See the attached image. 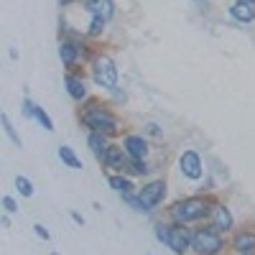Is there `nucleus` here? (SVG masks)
I'll return each instance as SVG.
<instances>
[{"instance_id": "obj_1", "label": "nucleus", "mask_w": 255, "mask_h": 255, "mask_svg": "<svg viewBox=\"0 0 255 255\" xmlns=\"http://www.w3.org/2000/svg\"><path fill=\"white\" fill-rule=\"evenodd\" d=\"M209 209H212V204L204 197H184L171 204L168 217H171V222H179V225H191V222L204 220L209 215Z\"/></svg>"}, {"instance_id": "obj_2", "label": "nucleus", "mask_w": 255, "mask_h": 255, "mask_svg": "<svg viewBox=\"0 0 255 255\" xmlns=\"http://www.w3.org/2000/svg\"><path fill=\"white\" fill-rule=\"evenodd\" d=\"M79 123L84 128H90V133H105V135H115L118 133V118L108 108L97 105V102L87 105V108L79 113Z\"/></svg>"}, {"instance_id": "obj_3", "label": "nucleus", "mask_w": 255, "mask_h": 255, "mask_svg": "<svg viewBox=\"0 0 255 255\" xmlns=\"http://www.w3.org/2000/svg\"><path fill=\"white\" fill-rule=\"evenodd\" d=\"M222 248H225V235L212 225L197 227L191 232V250L197 255H220Z\"/></svg>"}, {"instance_id": "obj_4", "label": "nucleus", "mask_w": 255, "mask_h": 255, "mask_svg": "<svg viewBox=\"0 0 255 255\" xmlns=\"http://www.w3.org/2000/svg\"><path fill=\"white\" fill-rule=\"evenodd\" d=\"M92 79L97 87L102 90H115L118 87V67H115V61L108 56V54H97L92 59Z\"/></svg>"}, {"instance_id": "obj_5", "label": "nucleus", "mask_w": 255, "mask_h": 255, "mask_svg": "<svg viewBox=\"0 0 255 255\" xmlns=\"http://www.w3.org/2000/svg\"><path fill=\"white\" fill-rule=\"evenodd\" d=\"M191 232L189 225H179V222H171L168 225V243L166 248L171 250L174 255H186L191 250Z\"/></svg>"}, {"instance_id": "obj_6", "label": "nucleus", "mask_w": 255, "mask_h": 255, "mask_svg": "<svg viewBox=\"0 0 255 255\" xmlns=\"http://www.w3.org/2000/svg\"><path fill=\"white\" fill-rule=\"evenodd\" d=\"M166 189H168V186H166V181H163V179H153V181L143 184V189H138V197H140V202H143L145 212H153V209L163 202Z\"/></svg>"}, {"instance_id": "obj_7", "label": "nucleus", "mask_w": 255, "mask_h": 255, "mask_svg": "<svg viewBox=\"0 0 255 255\" xmlns=\"http://www.w3.org/2000/svg\"><path fill=\"white\" fill-rule=\"evenodd\" d=\"M179 171L189 181H199L204 176V161H202V156L197 151H184L179 156Z\"/></svg>"}, {"instance_id": "obj_8", "label": "nucleus", "mask_w": 255, "mask_h": 255, "mask_svg": "<svg viewBox=\"0 0 255 255\" xmlns=\"http://www.w3.org/2000/svg\"><path fill=\"white\" fill-rule=\"evenodd\" d=\"M209 225L215 227V230H220L222 235H225V232H230L232 227H235V217H232L230 207H225V204H212V209H209Z\"/></svg>"}, {"instance_id": "obj_9", "label": "nucleus", "mask_w": 255, "mask_h": 255, "mask_svg": "<svg viewBox=\"0 0 255 255\" xmlns=\"http://www.w3.org/2000/svg\"><path fill=\"white\" fill-rule=\"evenodd\" d=\"M82 56H84L82 44H77V41H72V38H61V44H59V59H61L64 67H69V69L77 67Z\"/></svg>"}, {"instance_id": "obj_10", "label": "nucleus", "mask_w": 255, "mask_h": 255, "mask_svg": "<svg viewBox=\"0 0 255 255\" xmlns=\"http://www.w3.org/2000/svg\"><path fill=\"white\" fill-rule=\"evenodd\" d=\"M128 163H130V156L125 153V148H123V145H115V143H110L108 153H105V158H102V166L115 168L118 174H125Z\"/></svg>"}, {"instance_id": "obj_11", "label": "nucleus", "mask_w": 255, "mask_h": 255, "mask_svg": "<svg viewBox=\"0 0 255 255\" xmlns=\"http://www.w3.org/2000/svg\"><path fill=\"white\" fill-rule=\"evenodd\" d=\"M123 148H125V153L130 158H135V161H145L148 158V140L143 135H135V133L125 135L123 138Z\"/></svg>"}, {"instance_id": "obj_12", "label": "nucleus", "mask_w": 255, "mask_h": 255, "mask_svg": "<svg viewBox=\"0 0 255 255\" xmlns=\"http://www.w3.org/2000/svg\"><path fill=\"white\" fill-rule=\"evenodd\" d=\"M230 248L235 253H255V232L253 230H238L230 240Z\"/></svg>"}, {"instance_id": "obj_13", "label": "nucleus", "mask_w": 255, "mask_h": 255, "mask_svg": "<svg viewBox=\"0 0 255 255\" xmlns=\"http://www.w3.org/2000/svg\"><path fill=\"white\" fill-rule=\"evenodd\" d=\"M230 15L235 18L238 23L248 26V23H253V20H255V5L248 3V0H235V3L230 5Z\"/></svg>"}, {"instance_id": "obj_14", "label": "nucleus", "mask_w": 255, "mask_h": 255, "mask_svg": "<svg viewBox=\"0 0 255 255\" xmlns=\"http://www.w3.org/2000/svg\"><path fill=\"white\" fill-rule=\"evenodd\" d=\"M64 84H67V92L74 102H82V100H87V84H84V79L79 74H67L64 77Z\"/></svg>"}, {"instance_id": "obj_15", "label": "nucleus", "mask_w": 255, "mask_h": 255, "mask_svg": "<svg viewBox=\"0 0 255 255\" xmlns=\"http://www.w3.org/2000/svg\"><path fill=\"white\" fill-rule=\"evenodd\" d=\"M84 10H87L90 15H95V18L110 20L113 13H115V3L113 0H87V3H84Z\"/></svg>"}, {"instance_id": "obj_16", "label": "nucleus", "mask_w": 255, "mask_h": 255, "mask_svg": "<svg viewBox=\"0 0 255 255\" xmlns=\"http://www.w3.org/2000/svg\"><path fill=\"white\" fill-rule=\"evenodd\" d=\"M87 145H90V151L95 153V158L102 163L105 153H108V148H110V140H108V135H105V133H90L87 135Z\"/></svg>"}, {"instance_id": "obj_17", "label": "nucleus", "mask_w": 255, "mask_h": 255, "mask_svg": "<svg viewBox=\"0 0 255 255\" xmlns=\"http://www.w3.org/2000/svg\"><path fill=\"white\" fill-rule=\"evenodd\" d=\"M56 156H59V161L64 163V166H69V168H74V171H82V158L74 153V148H69V145H59V151H56Z\"/></svg>"}, {"instance_id": "obj_18", "label": "nucleus", "mask_w": 255, "mask_h": 255, "mask_svg": "<svg viewBox=\"0 0 255 255\" xmlns=\"http://www.w3.org/2000/svg\"><path fill=\"white\" fill-rule=\"evenodd\" d=\"M108 184L118 191L120 197H123V194H130V191H135V186H133V181H130V176H128V174H110Z\"/></svg>"}, {"instance_id": "obj_19", "label": "nucleus", "mask_w": 255, "mask_h": 255, "mask_svg": "<svg viewBox=\"0 0 255 255\" xmlns=\"http://www.w3.org/2000/svg\"><path fill=\"white\" fill-rule=\"evenodd\" d=\"M125 174L128 176H145V174H151V166H148L145 161L130 158V163H128V168H125Z\"/></svg>"}, {"instance_id": "obj_20", "label": "nucleus", "mask_w": 255, "mask_h": 255, "mask_svg": "<svg viewBox=\"0 0 255 255\" xmlns=\"http://www.w3.org/2000/svg\"><path fill=\"white\" fill-rule=\"evenodd\" d=\"M0 123H3V128H5V135H8L10 140H13V145H18V148L23 145V143H20V135L15 133V128H13V123H10V118H8L5 113L0 115Z\"/></svg>"}, {"instance_id": "obj_21", "label": "nucleus", "mask_w": 255, "mask_h": 255, "mask_svg": "<svg viewBox=\"0 0 255 255\" xmlns=\"http://www.w3.org/2000/svg\"><path fill=\"white\" fill-rule=\"evenodd\" d=\"M15 189H18V194L26 197V199L33 197V184H31L26 176H15Z\"/></svg>"}, {"instance_id": "obj_22", "label": "nucleus", "mask_w": 255, "mask_h": 255, "mask_svg": "<svg viewBox=\"0 0 255 255\" xmlns=\"http://www.w3.org/2000/svg\"><path fill=\"white\" fill-rule=\"evenodd\" d=\"M36 120L41 123V128H44V130H54V123H51V118H49V113L41 108V105H36Z\"/></svg>"}, {"instance_id": "obj_23", "label": "nucleus", "mask_w": 255, "mask_h": 255, "mask_svg": "<svg viewBox=\"0 0 255 255\" xmlns=\"http://www.w3.org/2000/svg\"><path fill=\"white\" fill-rule=\"evenodd\" d=\"M105 23H108V20H105V18H95L92 15V20H90V28H87V36H100L102 31H105Z\"/></svg>"}, {"instance_id": "obj_24", "label": "nucleus", "mask_w": 255, "mask_h": 255, "mask_svg": "<svg viewBox=\"0 0 255 255\" xmlns=\"http://www.w3.org/2000/svg\"><path fill=\"white\" fill-rule=\"evenodd\" d=\"M20 113H23L26 118H36V105L28 97H23V102H20Z\"/></svg>"}, {"instance_id": "obj_25", "label": "nucleus", "mask_w": 255, "mask_h": 255, "mask_svg": "<svg viewBox=\"0 0 255 255\" xmlns=\"http://www.w3.org/2000/svg\"><path fill=\"white\" fill-rule=\"evenodd\" d=\"M156 240H158V243H163V245L168 243V225H163V222H161V225H156Z\"/></svg>"}, {"instance_id": "obj_26", "label": "nucleus", "mask_w": 255, "mask_h": 255, "mask_svg": "<svg viewBox=\"0 0 255 255\" xmlns=\"http://www.w3.org/2000/svg\"><path fill=\"white\" fill-rule=\"evenodd\" d=\"M145 133L153 135V138H161V135H163V130H161L158 123H145Z\"/></svg>"}, {"instance_id": "obj_27", "label": "nucleus", "mask_w": 255, "mask_h": 255, "mask_svg": "<svg viewBox=\"0 0 255 255\" xmlns=\"http://www.w3.org/2000/svg\"><path fill=\"white\" fill-rule=\"evenodd\" d=\"M3 207H5V212H8V215L18 212V204H15V199H13V197H3Z\"/></svg>"}, {"instance_id": "obj_28", "label": "nucleus", "mask_w": 255, "mask_h": 255, "mask_svg": "<svg viewBox=\"0 0 255 255\" xmlns=\"http://www.w3.org/2000/svg\"><path fill=\"white\" fill-rule=\"evenodd\" d=\"M33 232H36V238H41V240H49V238H51L49 230H46L44 225H33Z\"/></svg>"}, {"instance_id": "obj_29", "label": "nucleus", "mask_w": 255, "mask_h": 255, "mask_svg": "<svg viewBox=\"0 0 255 255\" xmlns=\"http://www.w3.org/2000/svg\"><path fill=\"white\" fill-rule=\"evenodd\" d=\"M72 220H74L77 225H84V217L79 215V212H72Z\"/></svg>"}, {"instance_id": "obj_30", "label": "nucleus", "mask_w": 255, "mask_h": 255, "mask_svg": "<svg viewBox=\"0 0 255 255\" xmlns=\"http://www.w3.org/2000/svg\"><path fill=\"white\" fill-rule=\"evenodd\" d=\"M72 3V0H59V5H69Z\"/></svg>"}, {"instance_id": "obj_31", "label": "nucleus", "mask_w": 255, "mask_h": 255, "mask_svg": "<svg viewBox=\"0 0 255 255\" xmlns=\"http://www.w3.org/2000/svg\"><path fill=\"white\" fill-rule=\"evenodd\" d=\"M238 255H255V253H238Z\"/></svg>"}, {"instance_id": "obj_32", "label": "nucleus", "mask_w": 255, "mask_h": 255, "mask_svg": "<svg viewBox=\"0 0 255 255\" xmlns=\"http://www.w3.org/2000/svg\"><path fill=\"white\" fill-rule=\"evenodd\" d=\"M248 3H253V5H255V0H248Z\"/></svg>"}, {"instance_id": "obj_33", "label": "nucleus", "mask_w": 255, "mask_h": 255, "mask_svg": "<svg viewBox=\"0 0 255 255\" xmlns=\"http://www.w3.org/2000/svg\"><path fill=\"white\" fill-rule=\"evenodd\" d=\"M199 3H207V0H199Z\"/></svg>"}, {"instance_id": "obj_34", "label": "nucleus", "mask_w": 255, "mask_h": 255, "mask_svg": "<svg viewBox=\"0 0 255 255\" xmlns=\"http://www.w3.org/2000/svg\"><path fill=\"white\" fill-rule=\"evenodd\" d=\"M51 255H59V253H51Z\"/></svg>"}]
</instances>
